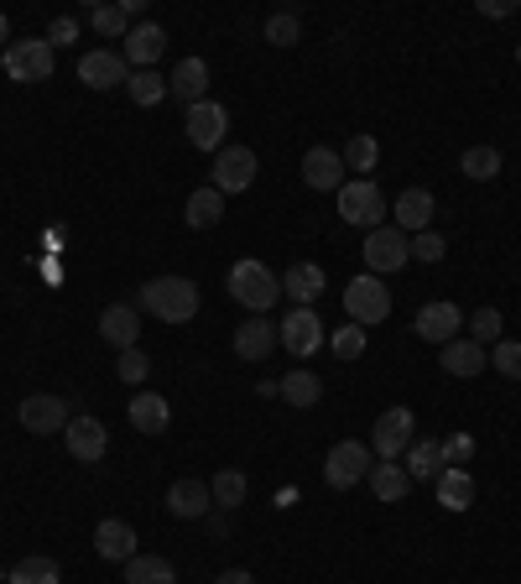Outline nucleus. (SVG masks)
<instances>
[{
  "label": "nucleus",
  "instance_id": "f257e3e1",
  "mask_svg": "<svg viewBox=\"0 0 521 584\" xmlns=\"http://www.w3.org/2000/svg\"><path fill=\"white\" fill-rule=\"evenodd\" d=\"M136 303L141 313H152L162 324H188L198 313V282H188V276H152Z\"/></svg>",
  "mask_w": 521,
  "mask_h": 584
},
{
  "label": "nucleus",
  "instance_id": "f03ea898",
  "mask_svg": "<svg viewBox=\"0 0 521 584\" xmlns=\"http://www.w3.org/2000/svg\"><path fill=\"white\" fill-rule=\"evenodd\" d=\"M229 298L251 313H272V303L282 298V276H272V266H260L256 256H245L229 266Z\"/></svg>",
  "mask_w": 521,
  "mask_h": 584
},
{
  "label": "nucleus",
  "instance_id": "7ed1b4c3",
  "mask_svg": "<svg viewBox=\"0 0 521 584\" xmlns=\"http://www.w3.org/2000/svg\"><path fill=\"white\" fill-rule=\"evenodd\" d=\"M0 63L17 84H42V79H52V42L48 37H21L0 52Z\"/></svg>",
  "mask_w": 521,
  "mask_h": 584
},
{
  "label": "nucleus",
  "instance_id": "20e7f679",
  "mask_svg": "<svg viewBox=\"0 0 521 584\" xmlns=\"http://www.w3.org/2000/svg\"><path fill=\"white\" fill-rule=\"evenodd\" d=\"M407 261H412V241H407V230L381 224V230H370V235H365V266H370V276H391V272H401Z\"/></svg>",
  "mask_w": 521,
  "mask_h": 584
},
{
  "label": "nucleus",
  "instance_id": "39448f33",
  "mask_svg": "<svg viewBox=\"0 0 521 584\" xmlns=\"http://www.w3.org/2000/svg\"><path fill=\"white\" fill-rule=\"evenodd\" d=\"M339 220L345 224H360V230H381L386 224V199L370 178H355L339 189Z\"/></svg>",
  "mask_w": 521,
  "mask_h": 584
},
{
  "label": "nucleus",
  "instance_id": "423d86ee",
  "mask_svg": "<svg viewBox=\"0 0 521 584\" xmlns=\"http://www.w3.org/2000/svg\"><path fill=\"white\" fill-rule=\"evenodd\" d=\"M412 439H417L412 407H386V413L376 417V433H370V454H376V460H401V454L412 449Z\"/></svg>",
  "mask_w": 521,
  "mask_h": 584
},
{
  "label": "nucleus",
  "instance_id": "0eeeda50",
  "mask_svg": "<svg viewBox=\"0 0 521 584\" xmlns=\"http://www.w3.org/2000/svg\"><path fill=\"white\" fill-rule=\"evenodd\" d=\"M345 313H349V324H381L386 313H391V292H386L381 276H355L345 288Z\"/></svg>",
  "mask_w": 521,
  "mask_h": 584
},
{
  "label": "nucleus",
  "instance_id": "6e6552de",
  "mask_svg": "<svg viewBox=\"0 0 521 584\" xmlns=\"http://www.w3.org/2000/svg\"><path fill=\"white\" fill-rule=\"evenodd\" d=\"M370 464H376L370 444H355V439H345V444H334L329 454H324V481H329L334 491H349V485H360L365 475H370Z\"/></svg>",
  "mask_w": 521,
  "mask_h": 584
},
{
  "label": "nucleus",
  "instance_id": "1a4fd4ad",
  "mask_svg": "<svg viewBox=\"0 0 521 584\" xmlns=\"http://www.w3.org/2000/svg\"><path fill=\"white\" fill-rule=\"evenodd\" d=\"M183 125H188V141L198 152H219V141H225V131H229V110L219 100H198Z\"/></svg>",
  "mask_w": 521,
  "mask_h": 584
},
{
  "label": "nucleus",
  "instance_id": "9d476101",
  "mask_svg": "<svg viewBox=\"0 0 521 584\" xmlns=\"http://www.w3.org/2000/svg\"><path fill=\"white\" fill-rule=\"evenodd\" d=\"M79 79L89 89H115V84H131V63L125 52H110V48H94L79 58Z\"/></svg>",
  "mask_w": 521,
  "mask_h": 584
},
{
  "label": "nucleus",
  "instance_id": "9b49d317",
  "mask_svg": "<svg viewBox=\"0 0 521 584\" xmlns=\"http://www.w3.org/2000/svg\"><path fill=\"white\" fill-rule=\"evenodd\" d=\"M303 183L318 193H339L345 189V157L334 147H308L303 152Z\"/></svg>",
  "mask_w": 521,
  "mask_h": 584
},
{
  "label": "nucleus",
  "instance_id": "f8f14e48",
  "mask_svg": "<svg viewBox=\"0 0 521 584\" xmlns=\"http://www.w3.org/2000/svg\"><path fill=\"white\" fill-rule=\"evenodd\" d=\"M256 183V152L251 147H225L214 162V189L219 193H245Z\"/></svg>",
  "mask_w": 521,
  "mask_h": 584
},
{
  "label": "nucleus",
  "instance_id": "ddd939ff",
  "mask_svg": "<svg viewBox=\"0 0 521 584\" xmlns=\"http://www.w3.org/2000/svg\"><path fill=\"white\" fill-rule=\"evenodd\" d=\"M63 439H69V454L79 464H100L104 449H110V433H104L100 417H69V429H63Z\"/></svg>",
  "mask_w": 521,
  "mask_h": 584
},
{
  "label": "nucleus",
  "instance_id": "4468645a",
  "mask_svg": "<svg viewBox=\"0 0 521 584\" xmlns=\"http://www.w3.org/2000/svg\"><path fill=\"white\" fill-rule=\"evenodd\" d=\"M277 334H282V344L293 350L297 361H308L313 350L324 344V324H318V313H313V309H293V313H287V319L277 324Z\"/></svg>",
  "mask_w": 521,
  "mask_h": 584
},
{
  "label": "nucleus",
  "instance_id": "2eb2a0df",
  "mask_svg": "<svg viewBox=\"0 0 521 584\" xmlns=\"http://www.w3.org/2000/svg\"><path fill=\"white\" fill-rule=\"evenodd\" d=\"M17 417H21V429L27 433H58V429H69V402L63 396H27L17 407Z\"/></svg>",
  "mask_w": 521,
  "mask_h": 584
},
{
  "label": "nucleus",
  "instance_id": "dca6fc26",
  "mask_svg": "<svg viewBox=\"0 0 521 584\" xmlns=\"http://www.w3.org/2000/svg\"><path fill=\"white\" fill-rule=\"evenodd\" d=\"M277 344H282V334L266 313H251V319L235 329V355H241V361H266Z\"/></svg>",
  "mask_w": 521,
  "mask_h": 584
},
{
  "label": "nucleus",
  "instance_id": "f3484780",
  "mask_svg": "<svg viewBox=\"0 0 521 584\" xmlns=\"http://www.w3.org/2000/svg\"><path fill=\"white\" fill-rule=\"evenodd\" d=\"M324 288H329V276H324L318 261H297V266H287V276H282V298H293L297 309H313V303L324 298Z\"/></svg>",
  "mask_w": 521,
  "mask_h": 584
},
{
  "label": "nucleus",
  "instance_id": "a211bd4d",
  "mask_svg": "<svg viewBox=\"0 0 521 584\" xmlns=\"http://www.w3.org/2000/svg\"><path fill=\"white\" fill-rule=\"evenodd\" d=\"M412 329H417V334H422L428 344H438V350H443L449 340H459V329H464V313H459V303H428V309L417 313Z\"/></svg>",
  "mask_w": 521,
  "mask_h": 584
},
{
  "label": "nucleus",
  "instance_id": "6ab92c4d",
  "mask_svg": "<svg viewBox=\"0 0 521 584\" xmlns=\"http://www.w3.org/2000/svg\"><path fill=\"white\" fill-rule=\"evenodd\" d=\"M162 52H167V32H162L156 21H141V27H131V32H125V63H131V73L152 69Z\"/></svg>",
  "mask_w": 521,
  "mask_h": 584
},
{
  "label": "nucleus",
  "instance_id": "aec40b11",
  "mask_svg": "<svg viewBox=\"0 0 521 584\" xmlns=\"http://www.w3.org/2000/svg\"><path fill=\"white\" fill-rule=\"evenodd\" d=\"M136 334H141V313L136 303H110L100 313V340L115 344V350H136Z\"/></svg>",
  "mask_w": 521,
  "mask_h": 584
},
{
  "label": "nucleus",
  "instance_id": "412c9836",
  "mask_svg": "<svg viewBox=\"0 0 521 584\" xmlns=\"http://www.w3.org/2000/svg\"><path fill=\"white\" fill-rule=\"evenodd\" d=\"M167 100H177V104H198V100H208V63L204 58H183L177 63V73L167 79Z\"/></svg>",
  "mask_w": 521,
  "mask_h": 584
},
{
  "label": "nucleus",
  "instance_id": "4be33fe9",
  "mask_svg": "<svg viewBox=\"0 0 521 584\" xmlns=\"http://www.w3.org/2000/svg\"><path fill=\"white\" fill-rule=\"evenodd\" d=\"M94 548L110 564H125V558H136V527L121 522V516H104L100 527H94Z\"/></svg>",
  "mask_w": 521,
  "mask_h": 584
},
{
  "label": "nucleus",
  "instance_id": "5701e85b",
  "mask_svg": "<svg viewBox=\"0 0 521 584\" xmlns=\"http://www.w3.org/2000/svg\"><path fill=\"white\" fill-rule=\"evenodd\" d=\"M167 512L183 516V522H204V516L214 512V491H208L204 481H173V491H167Z\"/></svg>",
  "mask_w": 521,
  "mask_h": 584
},
{
  "label": "nucleus",
  "instance_id": "b1692460",
  "mask_svg": "<svg viewBox=\"0 0 521 584\" xmlns=\"http://www.w3.org/2000/svg\"><path fill=\"white\" fill-rule=\"evenodd\" d=\"M438 361H443V371H449V376L469 381V376H480V371H486L490 355L464 334V340H449V344H443V350H438Z\"/></svg>",
  "mask_w": 521,
  "mask_h": 584
},
{
  "label": "nucleus",
  "instance_id": "393cba45",
  "mask_svg": "<svg viewBox=\"0 0 521 584\" xmlns=\"http://www.w3.org/2000/svg\"><path fill=\"white\" fill-rule=\"evenodd\" d=\"M401 470H407V481H438V475L449 470V460H443V439H412Z\"/></svg>",
  "mask_w": 521,
  "mask_h": 584
},
{
  "label": "nucleus",
  "instance_id": "a878e982",
  "mask_svg": "<svg viewBox=\"0 0 521 584\" xmlns=\"http://www.w3.org/2000/svg\"><path fill=\"white\" fill-rule=\"evenodd\" d=\"M131 429L136 433H167V423H173V407H167V396L156 392H136L131 396Z\"/></svg>",
  "mask_w": 521,
  "mask_h": 584
},
{
  "label": "nucleus",
  "instance_id": "bb28decb",
  "mask_svg": "<svg viewBox=\"0 0 521 584\" xmlns=\"http://www.w3.org/2000/svg\"><path fill=\"white\" fill-rule=\"evenodd\" d=\"M391 214H397V230H412V235H422L428 230V220H433V193L428 189H407L391 204Z\"/></svg>",
  "mask_w": 521,
  "mask_h": 584
},
{
  "label": "nucleus",
  "instance_id": "cd10ccee",
  "mask_svg": "<svg viewBox=\"0 0 521 584\" xmlns=\"http://www.w3.org/2000/svg\"><path fill=\"white\" fill-rule=\"evenodd\" d=\"M365 481H370L376 501H386V506H391V501H407V491H412V481H407V470H401L397 460H376Z\"/></svg>",
  "mask_w": 521,
  "mask_h": 584
},
{
  "label": "nucleus",
  "instance_id": "c85d7f7f",
  "mask_svg": "<svg viewBox=\"0 0 521 584\" xmlns=\"http://www.w3.org/2000/svg\"><path fill=\"white\" fill-rule=\"evenodd\" d=\"M433 491H438V506H443V512H469V506H474V481H469V470H443V475H438L433 481Z\"/></svg>",
  "mask_w": 521,
  "mask_h": 584
},
{
  "label": "nucleus",
  "instance_id": "c756f323",
  "mask_svg": "<svg viewBox=\"0 0 521 584\" xmlns=\"http://www.w3.org/2000/svg\"><path fill=\"white\" fill-rule=\"evenodd\" d=\"M125 584H177V574L162 553H136L125 558Z\"/></svg>",
  "mask_w": 521,
  "mask_h": 584
},
{
  "label": "nucleus",
  "instance_id": "7c9ffc66",
  "mask_svg": "<svg viewBox=\"0 0 521 584\" xmlns=\"http://www.w3.org/2000/svg\"><path fill=\"white\" fill-rule=\"evenodd\" d=\"M282 396H287L293 407H318V396H324V381L313 376L308 365H297V371H287V376H282Z\"/></svg>",
  "mask_w": 521,
  "mask_h": 584
},
{
  "label": "nucleus",
  "instance_id": "2f4dec72",
  "mask_svg": "<svg viewBox=\"0 0 521 584\" xmlns=\"http://www.w3.org/2000/svg\"><path fill=\"white\" fill-rule=\"evenodd\" d=\"M219 220H225V193L208 183V189H198L188 199V224H193V230H214Z\"/></svg>",
  "mask_w": 521,
  "mask_h": 584
},
{
  "label": "nucleus",
  "instance_id": "473e14b6",
  "mask_svg": "<svg viewBox=\"0 0 521 584\" xmlns=\"http://www.w3.org/2000/svg\"><path fill=\"white\" fill-rule=\"evenodd\" d=\"M459 172L474 178V183H490V178L501 172V152H496V147H469V152L459 157Z\"/></svg>",
  "mask_w": 521,
  "mask_h": 584
},
{
  "label": "nucleus",
  "instance_id": "72a5a7b5",
  "mask_svg": "<svg viewBox=\"0 0 521 584\" xmlns=\"http://www.w3.org/2000/svg\"><path fill=\"white\" fill-rule=\"evenodd\" d=\"M11 584H58V564L48 553H27L17 568H11Z\"/></svg>",
  "mask_w": 521,
  "mask_h": 584
},
{
  "label": "nucleus",
  "instance_id": "f704fd0d",
  "mask_svg": "<svg viewBox=\"0 0 521 584\" xmlns=\"http://www.w3.org/2000/svg\"><path fill=\"white\" fill-rule=\"evenodd\" d=\"M131 100L141 104V110H152V104H162L167 100V79H162V73H152V69H141V73H131Z\"/></svg>",
  "mask_w": 521,
  "mask_h": 584
},
{
  "label": "nucleus",
  "instance_id": "c9c22d12",
  "mask_svg": "<svg viewBox=\"0 0 521 584\" xmlns=\"http://www.w3.org/2000/svg\"><path fill=\"white\" fill-rule=\"evenodd\" d=\"M84 21L94 27L100 37H125L131 32V17H125V6H89Z\"/></svg>",
  "mask_w": 521,
  "mask_h": 584
},
{
  "label": "nucleus",
  "instance_id": "e433bc0d",
  "mask_svg": "<svg viewBox=\"0 0 521 584\" xmlns=\"http://www.w3.org/2000/svg\"><path fill=\"white\" fill-rule=\"evenodd\" d=\"M324 344H329L339 361H360V355H365V329H360V324H339Z\"/></svg>",
  "mask_w": 521,
  "mask_h": 584
},
{
  "label": "nucleus",
  "instance_id": "4c0bfd02",
  "mask_svg": "<svg viewBox=\"0 0 521 584\" xmlns=\"http://www.w3.org/2000/svg\"><path fill=\"white\" fill-rule=\"evenodd\" d=\"M376 157H381L376 137H349V141H345V168H355L360 178H370V168H376Z\"/></svg>",
  "mask_w": 521,
  "mask_h": 584
},
{
  "label": "nucleus",
  "instance_id": "58836bf2",
  "mask_svg": "<svg viewBox=\"0 0 521 584\" xmlns=\"http://www.w3.org/2000/svg\"><path fill=\"white\" fill-rule=\"evenodd\" d=\"M297 37H303L297 11H277V17L266 21V42H272V48H297Z\"/></svg>",
  "mask_w": 521,
  "mask_h": 584
},
{
  "label": "nucleus",
  "instance_id": "ea45409f",
  "mask_svg": "<svg viewBox=\"0 0 521 584\" xmlns=\"http://www.w3.org/2000/svg\"><path fill=\"white\" fill-rule=\"evenodd\" d=\"M208 491H214V501H219L225 512H235V506L245 501V475L241 470H219V481L208 485Z\"/></svg>",
  "mask_w": 521,
  "mask_h": 584
},
{
  "label": "nucleus",
  "instance_id": "a19ab883",
  "mask_svg": "<svg viewBox=\"0 0 521 584\" xmlns=\"http://www.w3.org/2000/svg\"><path fill=\"white\" fill-rule=\"evenodd\" d=\"M115 376H121L125 386H141V381L152 376V361L141 355V344H136V350H121V361H115Z\"/></svg>",
  "mask_w": 521,
  "mask_h": 584
},
{
  "label": "nucleus",
  "instance_id": "79ce46f5",
  "mask_svg": "<svg viewBox=\"0 0 521 584\" xmlns=\"http://www.w3.org/2000/svg\"><path fill=\"white\" fill-rule=\"evenodd\" d=\"M469 340L480 344V350H486V344H501V313H496V309L474 313V319H469Z\"/></svg>",
  "mask_w": 521,
  "mask_h": 584
},
{
  "label": "nucleus",
  "instance_id": "37998d69",
  "mask_svg": "<svg viewBox=\"0 0 521 584\" xmlns=\"http://www.w3.org/2000/svg\"><path fill=\"white\" fill-rule=\"evenodd\" d=\"M490 365L501 371V376L521 381V344L517 340H501V344H490Z\"/></svg>",
  "mask_w": 521,
  "mask_h": 584
},
{
  "label": "nucleus",
  "instance_id": "c03bdc74",
  "mask_svg": "<svg viewBox=\"0 0 521 584\" xmlns=\"http://www.w3.org/2000/svg\"><path fill=\"white\" fill-rule=\"evenodd\" d=\"M443 256H449V241H443L438 230H422L412 241V261H428V266H433V261H443Z\"/></svg>",
  "mask_w": 521,
  "mask_h": 584
},
{
  "label": "nucleus",
  "instance_id": "a18cd8bd",
  "mask_svg": "<svg viewBox=\"0 0 521 584\" xmlns=\"http://www.w3.org/2000/svg\"><path fill=\"white\" fill-rule=\"evenodd\" d=\"M469 454H474V433H449V439H443V460H449L453 470H464Z\"/></svg>",
  "mask_w": 521,
  "mask_h": 584
},
{
  "label": "nucleus",
  "instance_id": "49530a36",
  "mask_svg": "<svg viewBox=\"0 0 521 584\" xmlns=\"http://www.w3.org/2000/svg\"><path fill=\"white\" fill-rule=\"evenodd\" d=\"M73 37H79V17H52V32H48L52 48H63V42H73Z\"/></svg>",
  "mask_w": 521,
  "mask_h": 584
},
{
  "label": "nucleus",
  "instance_id": "de8ad7c7",
  "mask_svg": "<svg viewBox=\"0 0 521 584\" xmlns=\"http://www.w3.org/2000/svg\"><path fill=\"white\" fill-rule=\"evenodd\" d=\"M486 17H517V0H480Z\"/></svg>",
  "mask_w": 521,
  "mask_h": 584
},
{
  "label": "nucleus",
  "instance_id": "09e8293b",
  "mask_svg": "<svg viewBox=\"0 0 521 584\" xmlns=\"http://www.w3.org/2000/svg\"><path fill=\"white\" fill-rule=\"evenodd\" d=\"M204 527H208V537H214V543H225V537H229V522H225V516H214V512L204 516Z\"/></svg>",
  "mask_w": 521,
  "mask_h": 584
},
{
  "label": "nucleus",
  "instance_id": "8fccbe9b",
  "mask_svg": "<svg viewBox=\"0 0 521 584\" xmlns=\"http://www.w3.org/2000/svg\"><path fill=\"white\" fill-rule=\"evenodd\" d=\"M219 584H256V580H251V568H225V574H219Z\"/></svg>",
  "mask_w": 521,
  "mask_h": 584
},
{
  "label": "nucleus",
  "instance_id": "3c124183",
  "mask_svg": "<svg viewBox=\"0 0 521 584\" xmlns=\"http://www.w3.org/2000/svg\"><path fill=\"white\" fill-rule=\"evenodd\" d=\"M0 48H11V21L0 17Z\"/></svg>",
  "mask_w": 521,
  "mask_h": 584
},
{
  "label": "nucleus",
  "instance_id": "603ef678",
  "mask_svg": "<svg viewBox=\"0 0 521 584\" xmlns=\"http://www.w3.org/2000/svg\"><path fill=\"white\" fill-rule=\"evenodd\" d=\"M517 63H521V48H517Z\"/></svg>",
  "mask_w": 521,
  "mask_h": 584
},
{
  "label": "nucleus",
  "instance_id": "864d4df0",
  "mask_svg": "<svg viewBox=\"0 0 521 584\" xmlns=\"http://www.w3.org/2000/svg\"><path fill=\"white\" fill-rule=\"evenodd\" d=\"M0 584H6V574H0Z\"/></svg>",
  "mask_w": 521,
  "mask_h": 584
}]
</instances>
